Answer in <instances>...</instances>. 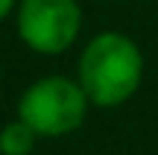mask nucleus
Wrapping results in <instances>:
<instances>
[{
    "label": "nucleus",
    "mask_w": 158,
    "mask_h": 155,
    "mask_svg": "<svg viewBox=\"0 0 158 155\" xmlns=\"http://www.w3.org/2000/svg\"><path fill=\"white\" fill-rule=\"evenodd\" d=\"M82 9L76 0H21L18 35L32 53L59 56L79 38Z\"/></svg>",
    "instance_id": "3"
},
{
    "label": "nucleus",
    "mask_w": 158,
    "mask_h": 155,
    "mask_svg": "<svg viewBox=\"0 0 158 155\" xmlns=\"http://www.w3.org/2000/svg\"><path fill=\"white\" fill-rule=\"evenodd\" d=\"M41 135L27 120H12L0 129V155H29L35 149V141Z\"/></svg>",
    "instance_id": "4"
},
{
    "label": "nucleus",
    "mask_w": 158,
    "mask_h": 155,
    "mask_svg": "<svg viewBox=\"0 0 158 155\" xmlns=\"http://www.w3.org/2000/svg\"><path fill=\"white\" fill-rule=\"evenodd\" d=\"M76 79L91 105L117 108L129 103L143 82V53L123 32H100L85 44L76 64Z\"/></svg>",
    "instance_id": "1"
},
{
    "label": "nucleus",
    "mask_w": 158,
    "mask_h": 155,
    "mask_svg": "<svg viewBox=\"0 0 158 155\" xmlns=\"http://www.w3.org/2000/svg\"><path fill=\"white\" fill-rule=\"evenodd\" d=\"M88 105L91 100L82 91L79 79L73 82L64 76H44L23 91L18 103V117L27 120L41 138H62L85 123Z\"/></svg>",
    "instance_id": "2"
},
{
    "label": "nucleus",
    "mask_w": 158,
    "mask_h": 155,
    "mask_svg": "<svg viewBox=\"0 0 158 155\" xmlns=\"http://www.w3.org/2000/svg\"><path fill=\"white\" fill-rule=\"evenodd\" d=\"M12 9H15V0H0V21H3Z\"/></svg>",
    "instance_id": "5"
}]
</instances>
